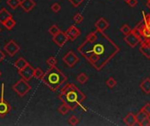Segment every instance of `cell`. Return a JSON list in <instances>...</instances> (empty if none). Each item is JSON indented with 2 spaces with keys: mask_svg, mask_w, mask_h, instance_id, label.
Returning a JSON list of instances; mask_svg holds the SVG:
<instances>
[{
  "mask_svg": "<svg viewBox=\"0 0 150 126\" xmlns=\"http://www.w3.org/2000/svg\"><path fill=\"white\" fill-rule=\"evenodd\" d=\"M124 40L126 41V43H127L128 46H130L131 47H135L140 42H141V37H140V33H138L137 32L132 30V32L126 35Z\"/></svg>",
  "mask_w": 150,
  "mask_h": 126,
  "instance_id": "cell-5",
  "label": "cell"
},
{
  "mask_svg": "<svg viewBox=\"0 0 150 126\" xmlns=\"http://www.w3.org/2000/svg\"><path fill=\"white\" fill-rule=\"evenodd\" d=\"M11 106L8 102L4 99V84H2V96L0 98V117L3 118L10 113Z\"/></svg>",
  "mask_w": 150,
  "mask_h": 126,
  "instance_id": "cell-6",
  "label": "cell"
},
{
  "mask_svg": "<svg viewBox=\"0 0 150 126\" xmlns=\"http://www.w3.org/2000/svg\"><path fill=\"white\" fill-rule=\"evenodd\" d=\"M144 24H145L146 26H148V27L150 28V15H147L145 17V22H144Z\"/></svg>",
  "mask_w": 150,
  "mask_h": 126,
  "instance_id": "cell-36",
  "label": "cell"
},
{
  "mask_svg": "<svg viewBox=\"0 0 150 126\" xmlns=\"http://www.w3.org/2000/svg\"><path fill=\"white\" fill-rule=\"evenodd\" d=\"M142 111H143L146 114H148L149 116H150V103H147L142 109Z\"/></svg>",
  "mask_w": 150,
  "mask_h": 126,
  "instance_id": "cell-34",
  "label": "cell"
},
{
  "mask_svg": "<svg viewBox=\"0 0 150 126\" xmlns=\"http://www.w3.org/2000/svg\"><path fill=\"white\" fill-rule=\"evenodd\" d=\"M106 85H107V87H108V88H110V89H113V88H115V87H116V85H117V82H116V80H115L113 77H110V78L106 81Z\"/></svg>",
  "mask_w": 150,
  "mask_h": 126,
  "instance_id": "cell-28",
  "label": "cell"
},
{
  "mask_svg": "<svg viewBox=\"0 0 150 126\" xmlns=\"http://www.w3.org/2000/svg\"><path fill=\"white\" fill-rule=\"evenodd\" d=\"M65 32H66V34H67L69 39L71 40V41L75 40V39H76V38H78V37L80 36V34H81V31H80L76 25H71V26H69V27L67 29V31H66Z\"/></svg>",
  "mask_w": 150,
  "mask_h": 126,
  "instance_id": "cell-11",
  "label": "cell"
},
{
  "mask_svg": "<svg viewBox=\"0 0 150 126\" xmlns=\"http://www.w3.org/2000/svg\"><path fill=\"white\" fill-rule=\"evenodd\" d=\"M77 82H79V83H81V84H84V83H86L87 82H88V76L84 74V73H81V74H79L78 75H77Z\"/></svg>",
  "mask_w": 150,
  "mask_h": 126,
  "instance_id": "cell-24",
  "label": "cell"
},
{
  "mask_svg": "<svg viewBox=\"0 0 150 126\" xmlns=\"http://www.w3.org/2000/svg\"><path fill=\"white\" fill-rule=\"evenodd\" d=\"M4 58H5V54L0 50V62L1 61H3L4 60Z\"/></svg>",
  "mask_w": 150,
  "mask_h": 126,
  "instance_id": "cell-37",
  "label": "cell"
},
{
  "mask_svg": "<svg viewBox=\"0 0 150 126\" xmlns=\"http://www.w3.org/2000/svg\"><path fill=\"white\" fill-rule=\"evenodd\" d=\"M147 5H148V6L150 8V0H148V4H147Z\"/></svg>",
  "mask_w": 150,
  "mask_h": 126,
  "instance_id": "cell-38",
  "label": "cell"
},
{
  "mask_svg": "<svg viewBox=\"0 0 150 126\" xmlns=\"http://www.w3.org/2000/svg\"><path fill=\"white\" fill-rule=\"evenodd\" d=\"M29 63L23 58V57H20L18 58L15 62H14V67L16 68H18V70H21L23 68H25L26 66H28Z\"/></svg>",
  "mask_w": 150,
  "mask_h": 126,
  "instance_id": "cell-15",
  "label": "cell"
},
{
  "mask_svg": "<svg viewBox=\"0 0 150 126\" xmlns=\"http://www.w3.org/2000/svg\"><path fill=\"white\" fill-rule=\"evenodd\" d=\"M124 122L126 125H135L137 124V120H136V116L133 113H129L125 118H124Z\"/></svg>",
  "mask_w": 150,
  "mask_h": 126,
  "instance_id": "cell-17",
  "label": "cell"
},
{
  "mask_svg": "<svg viewBox=\"0 0 150 126\" xmlns=\"http://www.w3.org/2000/svg\"><path fill=\"white\" fill-rule=\"evenodd\" d=\"M1 75H2V74H1V71H0V76H1Z\"/></svg>",
  "mask_w": 150,
  "mask_h": 126,
  "instance_id": "cell-41",
  "label": "cell"
},
{
  "mask_svg": "<svg viewBox=\"0 0 150 126\" xmlns=\"http://www.w3.org/2000/svg\"><path fill=\"white\" fill-rule=\"evenodd\" d=\"M95 27L100 32H105L109 27V22L105 18H101L95 23Z\"/></svg>",
  "mask_w": 150,
  "mask_h": 126,
  "instance_id": "cell-13",
  "label": "cell"
},
{
  "mask_svg": "<svg viewBox=\"0 0 150 126\" xmlns=\"http://www.w3.org/2000/svg\"><path fill=\"white\" fill-rule=\"evenodd\" d=\"M149 117L148 114H146L143 111H141L140 112H138L136 114V120H137V124L139 125H142V124L145 121V119Z\"/></svg>",
  "mask_w": 150,
  "mask_h": 126,
  "instance_id": "cell-18",
  "label": "cell"
},
{
  "mask_svg": "<svg viewBox=\"0 0 150 126\" xmlns=\"http://www.w3.org/2000/svg\"><path fill=\"white\" fill-rule=\"evenodd\" d=\"M4 49L6 51V53H7L11 57H13V56L20 50V47H19V46H18L14 40H10L9 42H7V43L4 45Z\"/></svg>",
  "mask_w": 150,
  "mask_h": 126,
  "instance_id": "cell-8",
  "label": "cell"
},
{
  "mask_svg": "<svg viewBox=\"0 0 150 126\" xmlns=\"http://www.w3.org/2000/svg\"><path fill=\"white\" fill-rule=\"evenodd\" d=\"M33 72H34V68L29 64L25 68H23L21 70H18V75H20V77L22 79L28 82L33 77Z\"/></svg>",
  "mask_w": 150,
  "mask_h": 126,
  "instance_id": "cell-9",
  "label": "cell"
},
{
  "mask_svg": "<svg viewBox=\"0 0 150 126\" xmlns=\"http://www.w3.org/2000/svg\"><path fill=\"white\" fill-rule=\"evenodd\" d=\"M47 64L49 66V67H54V66H56V64H57V60H56V58L54 57V56H51V57H49L47 60Z\"/></svg>",
  "mask_w": 150,
  "mask_h": 126,
  "instance_id": "cell-29",
  "label": "cell"
},
{
  "mask_svg": "<svg viewBox=\"0 0 150 126\" xmlns=\"http://www.w3.org/2000/svg\"><path fill=\"white\" fill-rule=\"evenodd\" d=\"M51 10H52L54 12H55V13L59 12V11H60V10H61V4H58V3H54V4H52V6H51Z\"/></svg>",
  "mask_w": 150,
  "mask_h": 126,
  "instance_id": "cell-32",
  "label": "cell"
},
{
  "mask_svg": "<svg viewBox=\"0 0 150 126\" xmlns=\"http://www.w3.org/2000/svg\"><path fill=\"white\" fill-rule=\"evenodd\" d=\"M32 87L31 85L27 82V81L24 80V79H20L19 81H18L13 86H12V89L17 93L18 96H19L20 97H23L24 96H25L30 90H31Z\"/></svg>",
  "mask_w": 150,
  "mask_h": 126,
  "instance_id": "cell-4",
  "label": "cell"
},
{
  "mask_svg": "<svg viewBox=\"0 0 150 126\" xmlns=\"http://www.w3.org/2000/svg\"><path fill=\"white\" fill-rule=\"evenodd\" d=\"M52 40H53L59 47H62V46L67 43V41L69 40V38H68L66 32L61 31L59 33H57L56 35L53 36Z\"/></svg>",
  "mask_w": 150,
  "mask_h": 126,
  "instance_id": "cell-10",
  "label": "cell"
},
{
  "mask_svg": "<svg viewBox=\"0 0 150 126\" xmlns=\"http://www.w3.org/2000/svg\"><path fill=\"white\" fill-rule=\"evenodd\" d=\"M69 124L70 125H78V124H79V119H78V118H76V116L70 117L69 119Z\"/></svg>",
  "mask_w": 150,
  "mask_h": 126,
  "instance_id": "cell-31",
  "label": "cell"
},
{
  "mask_svg": "<svg viewBox=\"0 0 150 126\" xmlns=\"http://www.w3.org/2000/svg\"><path fill=\"white\" fill-rule=\"evenodd\" d=\"M59 99L67 104L70 110H75L81 106V103L85 99V96L74 84L70 83L62 88L59 95Z\"/></svg>",
  "mask_w": 150,
  "mask_h": 126,
  "instance_id": "cell-2",
  "label": "cell"
},
{
  "mask_svg": "<svg viewBox=\"0 0 150 126\" xmlns=\"http://www.w3.org/2000/svg\"><path fill=\"white\" fill-rule=\"evenodd\" d=\"M41 81L52 91H56L62 85L64 84L67 81V77L59 68H56V66H54L49 68V69L44 74Z\"/></svg>",
  "mask_w": 150,
  "mask_h": 126,
  "instance_id": "cell-3",
  "label": "cell"
},
{
  "mask_svg": "<svg viewBox=\"0 0 150 126\" xmlns=\"http://www.w3.org/2000/svg\"><path fill=\"white\" fill-rule=\"evenodd\" d=\"M73 20H74V22H75L76 24H81V23L83 21V15H82L81 13L77 12V13H76V14L74 15Z\"/></svg>",
  "mask_w": 150,
  "mask_h": 126,
  "instance_id": "cell-27",
  "label": "cell"
},
{
  "mask_svg": "<svg viewBox=\"0 0 150 126\" xmlns=\"http://www.w3.org/2000/svg\"><path fill=\"white\" fill-rule=\"evenodd\" d=\"M141 52L145 57L150 58V40H146L142 43Z\"/></svg>",
  "mask_w": 150,
  "mask_h": 126,
  "instance_id": "cell-14",
  "label": "cell"
},
{
  "mask_svg": "<svg viewBox=\"0 0 150 126\" xmlns=\"http://www.w3.org/2000/svg\"><path fill=\"white\" fill-rule=\"evenodd\" d=\"M141 89L142 91L146 94L150 93V78H147L146 80L143 81V82L141 84Z\"/></svg>",
  "mask_w": 150,
  "mask_h": 126,
  "instance_id": "cell-19",
  "label": "cell"
},
{
  "mask_svg": "<svg viewBox=\"0 0 150 126\" xmlns=\"http://www.w3.org/2000/svg\"><path fill=\"white\" fill-rule=\"evenodd\" d=\"M1 31H2V29H1V27H0V32H1Z\"/></svg>",
  "mask_w": 150,
  "mask_h": 126,
  "instance_id": "cell-40",
  "label": "cell"
},
{
  "mask_svg": "<svg viewBox=\"0 0 150 126\" xmlns=\"http://www.w3.org/2000/svg\"><path fill=\"white\" fill-rule=\"evenodd\" d=\"M140 33H141L143 37H145V38H147V39H150V28L149 27H148V26H146L145 24H144L143 27H142V29H140Z\"/></svg>",
  "mask_w": 150,
  "mask_h": 126,
  "instance_id": "cell-21",
  "label": "cell"
},
{
  "mask_svg": "<svg viewBox=\"0 0 150 126\" xmlns=\"http://www.w3.org/2000/svg\"><path fill=\"white\" fill-rule=\"evenodd\" d=\"M11 17H12V15L5 8H3L0 10V23L2 25H4V22Z\"/></svg>",
  "mask_w": 150,
  "mask_h": 126,
  "instance_id": "cell-16",
  "label": "cell"
},
{
  "mask_svg": "<svg viewBox=\"0 0 150 126\" xmlns=\"http://www.w3.org/2000/svg\"><path fill=\"white\" fill-rule=\"evenodd\" d=\"M20 3H21L20 0H7V4H8L12 10H15V9H17L18 6H20Z\"/></svg>",
  "mask_w": 150,
  "mask_h": 126,
  "instance_id": "cell-22",
  "label": "cell"
},
{
  "mask_svg": "<svg viewBox=\"0 0 150 126\" xmlns=\"http://www.w3.org/2000/svg\"><path fill=\"white\" fill-rule=\"evenodd\" d=\"M60 32H61V29H60L57 25H51V26L49 27V29H48V32H49L52 36L56 35V34L59 33Z\"/></svg>",
  "mask_w": 150,
  "mask_h": 126,
  "instance_id": "cell-25",
  "label": "cell"
},
{
  "mask_svg": "<svg viewBox=\"0 0 150 126\" xmlns=\"http://www.w3.org/2000/svg\"><path fill=\"white\" fill-rule=\"evenodd\" d=\"M7 30H11L15 25H16V21L13 19V18L11 17V18H8L5 22H4V24L3 25Z\"/></svg>",
  "mask_w": 150,
  "mask_h": 126,
  "instance_id": "cell-20",
  "label": "cell"
},
{
  "mask_svg": "<svg viewBox=\"0 0 150 126\" xmlns=\"http://www.w3.org/2000/svg\"><path fill=\"white\" fill-rule=\"evenodd\" d=\"M127 4L130 7H135L138 4V0H130Z\"/></svg>",
  "mask_w": 150,
  "mask_h": 126,
  "instance_id": "cell-35",
  "label": "cell"
},
{
  "mask_svg": "<svg viewBox=\"0 0 150 126\" xmlns=\"http://www.w3.org/2000/svg\"><path fill=\"white\" fill-rule=\"evenodd\" d=\"M124 1H125V2H126V3H128V2H129V1H130V0H124Z\"/></svg>",
  "mask_w": 150,
  "mask_h": 126,
  "instance_id": "cell-39",
  "label": "cell"
},
{
  "mask_svg": "<svg viewBox=\"0 0 150 126\" xmlns=\"http://www.w3.org/2000/svg\"><path fill=\"white\" fill-rule=\"evenodd\" d=\"M69 110H70V109L69 108V106H68L67 104L63 103H62V104L58 108V111H59L62 115H66V114L69 112Z\"/></svg>",
  "mask_w": 150,
  "mask_h": 126,
  "instance_id": "cell-26",
  "label": "cell"
},
{
  "mask_svg": "<svg viewBox=\"0 0 150 126\" xmlns=\"http://www.w3.org/2000/svg\"><path fill=\"white\" fill-rule=\"evenodd\" d=\"M63 62L69 68H73L74 66H76V64L79 61V58L77 57V55L73 52V51H69L63 58H62Z\"/></svg>",
  "mask_w": 150,
  "mask_h": 126,
  "instance_id": "cell-7",
  "label": "cell"
},
{
  "mask_svg": "<svg viewBox=\"0 0 150 126\" xmlns=\"http://www.w3.org/2000/svg\"><path fill=\"white\" fill-rule=\"evenodd\" d=\"M69 1L74 7H78L83 2V0H69Z\"/></svg>",
  "mask_w": 150,
  "mask_h": 126,
  "instance_id": "cell-33",
  "label": "cell"
},
{
  "mask_svg": "<svg viewBox=\"0 0 150 126\" xmlns=\"http://www.w3.org/2000/svg\"><path fill=\"white\" fill-rule=\"evenodd\" d=\"M44 72L42 71L41 68H34V72H33V77H35L36 79L38 80H41L42 77L44 76Z\"/></svg>",
  "mask_w": 150,
  "mask_h": 126,
  "instance_id": "cell-23",
  "label": "cell"
},
{
  "mask_svg": "<svg viewBox=\"0 0 150 126\" xmlns=\"http://www.w3.org/2000/svg\"><path fill=\"white\" fill-rule=\"evenodd\" d=\"M120 51V47L104 32L96 30L86 37L78 52L97 70L102 69Z\"/></svg>",
  "mask_w": 150,
  "mask_h": 126,
  "instance_id": "cell-1",
  "label": "cell"
},
{
  "mask_svg": "<svg viewBox=\"0 0 150 126\" xmlns=\"http://www.w3.org/2000/svg\"><path fill=\"white\" fill-rule=\"evenodd\" d=\"M36 5V3L34 0H21L20 7L26 12L31 11Z\"/></svg>",
  "mask_w": 150,
  "mask_h": 126,
  "instance_id": "cell-12",
  "label": "cell"
},
{
  "mask_svg": "<svg viewBox=\"0 0 150 126\" xmlns=\"http://www.w3.org/2000/svg\"><path fill=\"white\" fill-rule=\"evenodd\" d=\"M120 31H121V32L124 33L125 35H127V34H129V33L132 32V29H131V27H130L128 25L125 24V25L120 28Z\"/></svg>",
  "mask_w": 150,
  "mask_h": 126,
  "instance_id": "cell-30",
  "label": "cell"
}]
</instances>
